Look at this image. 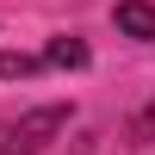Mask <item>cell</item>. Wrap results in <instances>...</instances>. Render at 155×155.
Instances as JSON below:
<instances>
[{
    "label": "cell",
    "instance_id": "6da1fadb",
    "mask_svg": "<svg viewBox=\"0 0 155 155\" xmlns=\"http://www.w3.org/2000/svg\"><path fill=\"white\" fill-rule=\"evenodd\" d=\"M68 118H74V112L62 106V99L31 106V112H25V118L12 124L6 137H0V155H44V143H50V137H56V130H68Z\"/></svg>",
    "mask_w": 155,
    "mask_h": 155
},
{
    "label": "cell",
    "instance_id": "5b68a950",
    "mask_svg": "<svg viewBox=\"0 0 155 155\" xmlns=\"http://www.w3.org/2000/svg\"><path fill=\"white\" fill-rule=\"evenodd\" d=\"M149 137H155V99H149V106H143V112H137V118H130V124H124V143H137V149H143V143H149Z\"/></svg>",
    "mask_w": 155,
    "mask_h": 155
},
{
    "label": "cell",
    "instance_id": "277c9868",
    "mask_svg": "<svg viewBox=\"0 0 155 155\" xmlns=\"http://www.w3.org/2000/svg\"><path fill=\"white\" fill-rule=\"evenodd\" d=\"M44 68V56H25V50H0V81H25V74Z\"/></svg>",
    "mask_w": 155,
    "mask_h": 155
},
{
    "label": "cell",
    "instance_id": "3957f363",
    "mask_svg": "<svg viewBox=\"0 0 155 155\" xmlns=\"http://www.w3.org/2000/svg\"><path fill=\"white\" fill-rule=\"evenodd\" d=\"M44 68H87V44H81V37H50Z\"/></svg>",
    "mask_w": 155,
    "mask_h": 155
},
{
    "label": "cell",
    "instance_id": "7a4b0ae2",
    "mask_svg": "<svg viewBox=\"0 0 155 155\" xmlns=\"http://www.w3.org/2000/svg\"><path fill=\"white\" fill-rule=\"evenodd\" d=\"M112 25H118L124 37H155V6L149 0H118V6H112Z\"/></svg>",
    "mask_w": 155,
    "mask_h": 155
},
{
    "label": "cell",
    "instance_id": "8992f818",
    "mask_svg": "<svg viewBox=\"0 0 155 155\" xmlns=\"http://www.w3.org/2000/svg\"><path fill=\"white\" fill-rule=\"evenodd\" d=\"M74 155H93V137H74Z\"/></svg>",
    "mask_w": 155,
    "mask_h": 155
}]
</instances>
